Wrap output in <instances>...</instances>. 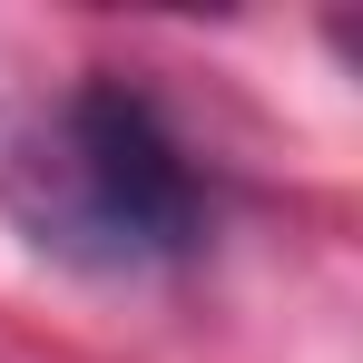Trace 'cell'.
<instances>
[{
	"instance_id": "obj_1",
	"label": "cell",
	"mask_w": 363,
	"mask_h": 363,
	"mask_svg": "<svg viewBox=\"0 0 363 363\" xmlns=\"http://www.w3.org/2000/svg\"><path fill=\"white\" fill-rule=\"evenodd\" d=\"M0 206L20 216V236L40 255L89 265V275H147V265L196 255L206 236V186L186 167V147L118 79L69 89L60 118L30 128V147L0 177Z\"/></svg>"
}]
</instances>
